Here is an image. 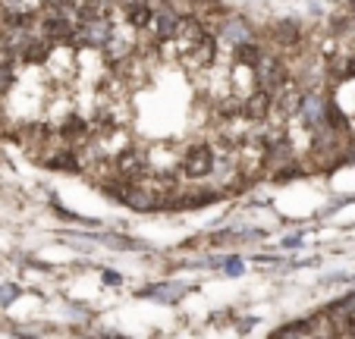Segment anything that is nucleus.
Returning a JSON list of instances; mask_svg holds the SVG:
<instances>
[{"instance_id":"obj_1","label":"nucleus","mask_w":355,"mask_h":339,"mask_svg":"<svg viewBox=\"0 0 355 339\" xmlns=\"http://www.w3.org/2000/svg\"><path fill=\"white\" fill-rule=\"evenodd\" d=\"M167 44L173 48L170 54L179 56V63L192 72L207 70V66H214V60H217V41H214L211 32L195 19H179L176 35Z\"/></svg>"},{"instance_id":"obj_4","label":"nucleus","mask_w":355,"mask_h":339,"mask_svg":"<svg viewBox=\"0 0 355 339\" xmlns=\"http://www.w3.org/2000/svg\"><path fill=\"white\" fill-rule=\"evenodd\" d=\"M305 333H312L305 324H298V327H283V330H277V336H305Z\"/></svg>"},{"instance_id":"obj_2","label":"nucleus","mask_w":355,"mask_h":339,"mask_svg":"<svg viewBox=\"0 0 355 339\" xmlns=\"http://www.w3.org/2000/svg\"><path fill=\"white\" fill-rule=\"evenodd\" d=\"M217 167V154L207 145H189V148L179 151V170H183L189 179H205L214 173Z\"/></svg>"},{"instance_id":"obj_3","label":"nucleus","mask_w":355,"mask_h":339,"mask_svg":"<svg viewBox=\"0 0 355 339\" xmlns=\"http://www.w3.org/2000/svg\"><path fill=\"white\" fill-rule=\"evenodd\" d=\"M10 85H13V70H10V66H0V94H7Z\"/></svg>"}]
</instances>
